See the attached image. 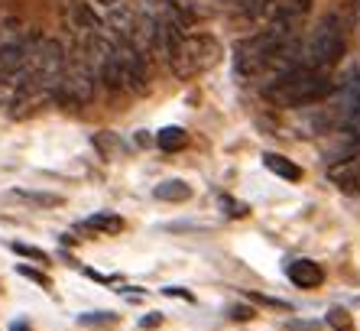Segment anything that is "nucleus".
Instances as JSON below:
<instances>
[{"label": "nucleus", "instance_id": "2", "mask_svg": "<svg viewBox=\"0 0 360 331\" xmlns=\"http://www.w3.org/2000/svg\"><path fill=\"white\" fill-rule=\"evenodd\" d=\"M344 49H347V23L341 13H328L315 33L309 36L305 49H302V65L319 68V72H331L341 62Z\"/></svg>", "mask_w": 360, "mask_h": 331}, {"label": "nucleus", "instance_id": "3", "mask_svg": "<svg viewBox=\"0 0 360 331\" xmlns=\"http://www.w3.org/2000/svg\"><path fill=\"white\" fill-rule=\"evenodd\" d=\"M94 94H98V68L91 65V52L75 49V56L65 58V72L56 88V104L84 108L94 101Z\"/></svg>", "mask_w": 360, "mask_h": 331}, {"label": "nucleus", "instance_id": "9", "mask_svg": "<svg viewBox=\"0 0 360 331\" xmlns=\"http://www.w3.org/2000/svg\"><path fill=\"white\" fill-rule=\"evenodd\" d=\"M328 175L344 189H360V153L357 156H344L341 163H335L328 169Z\"/></svg>", "mask_w": 360, "mask_h": 331}, {"label": "nucleus", "instance_id": "5", "mask_svg": "<svg viewBox=\"0 0 360 331\" xmlns=\"http://www.w3.org/2000/svg\"><path fill=\"white\" fill-rule=\"evenodd\" d=\"M279 49V42H273V36L263 30V33L250 36V39H240L234 46V68L240 78H257V75H263V68H266L269 56Z\"/></svg>", "mask_w": 360, "mask_h": 331}, {"label": "nucleus", "instance_id": "12", "mask_svg": "<svg viewBox=\"0 0 360 331\" xmlns=\"http://www.w3.org/2000/svg\"><path fill=\"white\" fill-rule=\"evenodd\" d=\"M84 227L101 231V234H120V231H124V218H120V215H110V211H101V215L88 218V221H84Z\"/></svg>", "mask_w": 360, "mask_h": 331}, {"label": "nucleus", "instance_id": "7", "mask_svg": "<svg viewBox=\"0 0 360 331\" xmlns=\"http://www.w3.org/2000/svg\"><path fill=\"white\" fill-rule=\"evenodd\" d=\"M117 56H120V72H124V92H134V94L146 92V82H150L146 58L120 39H117Z\"/></svg>", "mask_w": 360, "mask_h": 331}, {"label": "nucleus", "instance_id": "1", "mask_svg": "<svg viewBox=\"0 0 360 331\" xmlns=\"http://www.w3.org/2000/svg\"><path fill=\"white\" fill-rule=\"evenodd\" d=\"M331 72H319V68L299 65L289 75L276 78V82L263 85V98L276 108H309V104H319L331 94Z\"/></svg>", "mask_w": 360, "mask_h": 331}, {"label": "nucleus", "instance_id": "11", "mask_svg": "<svg viewBox=\"0 0 360 331\" xmlns=\"http://www.w3.org/2000/svg\"><path fill=\"white\" fill-rule=\"evenodd\" d=\"M160 201H188L192 199V185H185L182 179H166V182L156 185V192H153Z\"/></svg>", "mask_w": 360, "mask_h": 331}, {"label": "nucleus", "instance_id": "15", "mask_svg": "<svg viewBox=\"0 0 360 331\" xmlns=\"http://www.w3.org/2000/svg\"><path fill=\"white\" fill-rule=\"evenodd\" d=\"M328 325H331V331H354V318L347 308H331L328 312Z\"/></svg>", "mask_w": 360, "mask_h": 331}, {"label": "nucleus", "instance_id": "18", "mask_svg": "<svg viewBox=\"0 0 360 331\" xmlns=\"http://www.w3.org/2000/svg\"><path fill=\"white\" fill-rule=\"evenodd\" d=\"M20 273L23 276H30L33 282H39V286H52V280L46 273H36V270H30V266H20Z\"/></svg>", "mask_w": 360, "mask_h": 331}, {"label": "nucleus", "instance_id": "17", "mask_svg": "<svg viewBox=\"0 0 360 331\" xmlns=\"http://www.w3.org/2000/svg\"><path fill=\"white\" fill-rule=\"evenodd\" d=\"M10 247H13V254H20V257H30V260L46 263V254H42L39 247H30V244H10Z\"/></svg>", "mask_w": 360, "mask_h": 331}, {"label": "nucleus", "instance_id": "19", "mask_svg": "<svg viewBox=\"0 0 360 331\" xmlns=\"http://www.w3.org/2000/svg\"><path fill=\"white\" fill-rule=\"evenodd\" d=\"M162 318H160V312H153L150 318H140V328H156V325H160Z\"/></svg>", "mask_w": 360, "mask_h": 331}, {"label": "nucleus", "instance_id": "6", "mask_svg": "<svg viewBox=\"0 0 360 331\" xmlns=\"http://www.w3.org/2000/svg\"><path fill=\"white\" fill-rule=\"evenodd\" d=\"M309 13H311V0H283V4H276L273 17H269L266 33L273 36V42H279V46L299 39V30L305 26Z\"/></svg>", "mask_w": 360, "mask_h": 331}, {"label": "nucleus", "instance_id": "10", "mask_svg": "<svg viewBox=\"0 0 360 331\" xmlns=\"http://www.w3.org/2000/svg\"><path fill=\"white\" fill-rule=\"evenodd\" d=\"M263 166H266L273 175L285 179V182H299V179H302V169H299V166H295L292 159L279 156V153H266V156H263Z\"/></svg>", "mask_w": 360, "mask_h": 331}, {"label": "nucleus", "instance_id": "4", "mask_svg": "<svg viewBox=\"0 0 360 331\" xmlns=\"http://www.w3.org/2000/svg\"><path fill=\"white\" fill-rule=\"evenodd\" d=\"M221 56H224V49H221V42L214 39V36L188 33L182 42H179V49L172 52L169 65H172V72H176L179 78H195V75L218 65Z\"/></svg>", "mask_w": 360, "mask_h": 331}, {"label": "nucleus", "instance_id": "14", "mask_svg": "<svg viewBox=\"0 0 360 331\" xmlns=\"http://www.w3.org/2000/svg\"><path fill=\"white\" fill-rule=\"evenodd\" d=\"M78 325H84V328H114V325H117V315L114 312H84L82 318H78Z\"/></svg>", "mask_w": 360, "mask_h": 331}, {"label": "nucleus", "instance_id": "22", "mask_svg": "<svg viewBox=\"0 0 360 331\" xmlns=\"http://www.w3.org/2000/svg\"><path fill=\"white\" fill-rule=\"evenodd\" d=\"M227 4H231V7H234V4H240V0H227Z\"/></svg>", "mask_w": 360, "mask_h": 331}, {"label": "nucleus", "instance_id": "21", "mask_svg": "<svg viewBox=\"0 0 360 331\" xmlns=\"http://www.w3.org/2000/svg\"><path fill=\"white\" fill-rule=\"evenodd\" d=\"M10 331H33V328H30L26 322H13V325H10Z\"/></svg>", "mask_w": 360, "mask_h": 331}, {"label": "nucleus", "instance_id": "23", "mask_svg": "<svg viewBox=\"0 0 360 331\" xmlns=\"http://www.w3.org/2000/svg\"><path fill=\"white\" fill-rule=\"evenodd\" d=\"M357 4H360V0H357Z\"/></svg>", "mask_w": 360, "mask_h": 331}, {"label": "nucleus", "instance_id": "16", "mask_svg": "<svg viewBox=\"0 0 360 331\" xmlns=\"http://www.w3.org/2000/svg\"><path fill=\"white\" fill-rule=\"evenodd\" d=\"M17 195L20 199H26V201H36V205H46V208L62 205L59 195H49V192H17Z\"/></svg>", "mask_w": 360, "mask_h": 331}, {"label": "nucleus", "instance_id": "13", "mask_svg": "<svg viewBox=\"0 0 360 331\" xmlns=\"http://www.w3.org/2000/svg\"><path fill=\"white\" fill-rule=\"evenodd\" d=\"M156 143H160L166 153H172V149H182L185 143H188V133H185L182 127H162V130L156 133Z\"/></svg>", "mask_w": 360, "mask_h": 331}, {"label": "nucleus", "instance_id": "8", "mask_svg": "<svg viewBox=\"0 0 360 331\" xmlns=\"http://www.w3.org/2000/svg\"><path fill=\"white\" fill-rule=\"evenodd\" d=\"M285 273H289V280H292L299 289H319L321 282H325V270H321L315 260H292Z\"/></svg>", "mask_w": 360, "mask_h": 331}, {"label": "nucleus", "instance_id": "20", "mask_svg": "<svg viewBox=\"0 0 360 331\" xmlns=\"http://www.w3.org/2000/svg\"><path fill=\"white\" fill-rule=\"evenodd\" d=\"M166 296H179V299H188V302H192V292H185V289H166Z\"/></svg>", "mask_w": 360, "mask_h": 331}]
</instances>
